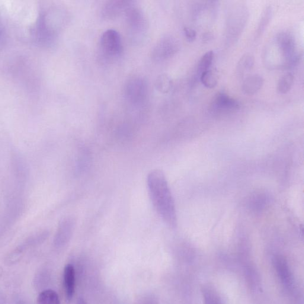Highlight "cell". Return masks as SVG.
I'll use <instances>...</instances> for the list:
<instances>
[{"label": "cell", "instance_id": "6da1fadb", "mask_svg": "<svg viewBox=\"0 0 304 304\" xmlns=\"http://www.w3.org/2000/svg\"><path fill=\"white\" fill-rule=\"evenodd\" d=\"M147 185L156 212L168 225L174 227L177 217L174 200L164 172L154 169L149 173Z\"/></svg>", "mask_w": 304, "mask_h": 304}, {"label": "cell", "instance_id": "7a4b0ae2", "mask_svg": "<svg viewBox=\"0 0 304 304\" xmlns=\"http://www.w3.org/2000/svg\"><path fill=\"white\" fill-rule=\"evenodd\" d=\"M126 22L130 39L133 43H139L146 34L147 21L142 10L131 5L126 12Z\"/></svg>", "mask_w": 304, "mask_h": 304}, {"label": "cell", "instance_id": "3957f363", "mask_svg": "<svg viewBox=\"0 0 304 304\" xmlns=\"http://www.w3.org/2000/svg\"><path fill=\"white\" fill-rule=\"evenodd\" d=\"M276 46L283 60V66H292L299 62V54L295 38L292 34L286 32L279 34L276 39Z\"/></svg>", "mask_w": 304, "mask_h": 304}, {"label": "cell", "instance_id": "277c9868", "mask_svg": "<svg viewBox=\"0 0 304 304\" xmlns=\"http://www.w3.org/2000/svg\"><path fill=\"white\" fill-rule=\"evenodd\" d=\"M148 94V82L142 77H132L125 85V97L130 104L135 106H140L145 103Z\"/></svg>", "mask_w": 304, "mask_h": 304}, {"label": "cell", "instance_id": "5b68a950", "mask_svg": "<svg viewBox=\"0 0 304 304\" xmlns=\"http://www.w3.org/2000/svg\"><path fill=\"white\" fill-rule=\"evenodd\" d=\"M180 45L177 38L166 35L160 39L153 48L152 57L156 62H161L174 56L180 50Z\"/></svg>", "mask_w": 304, "mask_h": 304}, {"label": "cell", "instance_id": "8992f818", "mask_svg": "<svg viewBox=\"0 0 304 304\" xmlns=\"http://www.w3.org/2000/svg\"><path fill=\"white\" fill-rule=\"evenodd\" d=\"M100 45L102 51L108 56L117 57L123 52L122 39L114 30L104 32L101 37Z\"/></svg>", "mask_w": 304, "mask_h": 304}, {"label": "cell", "instance_id": "52a82bcc", "mask_svg": "<svg viewBox=\"0 0 304 304\" xmlns=\"http://www.w3.org/2000/svg\"><path fill=\"white\" fill-rule=\"evenodd\" d=\"M247 19V10L242 7L233 10L228 19V28H227L228 39L230 38L233 41L237 39L241 34Z\"/></svg>", "mask_w": 304, "mask_h": 304}, {"label": "cell", "instance_id": "ba28073f", "mask_svg": "<svg viewBox=\"0 0 304 304\" xmlns=\"http://www.w3.org/2000/svg\"><path fill=\"white\" fill-rule=\"evenodd\" d=\"M241 107L239 102L236 99L230 97L224 92H219L211 104L210 110L214 114H225L233 113Z\"/></svg>", "mask_w": 304, "mask_h": 304}, {"label": "cell", "instance_id": "9c48e42d", "mask_svg": "<svg viewBox=\"0 0 304 304\" xmlns=\"http://www.w3.org/2000/svg\"><path fill=\"white\" fill-rule=\"evenodd\" d=\"M76 227V220L74 217L67 216L64 217L58 226L54 245L58 248L66 245L71 239Z\"/></svg>", "mask_w": 304, "mask_h": 304}, {"label": "cell", "instance_id": "30bf717a", "mask_svg": "<svg viewBox=\"0 0 304 304\" xmlns=\"http://www.w3.org/2000/svg\"><path fill=\"white\" fill-rule=\"evenodd\" d=\"M129 1H110L106 3L101 10L102 17L108 20L117 18L123 12H126L128 8L132 5Z\"/></svg>", "mask_w": 304, "mask_h": 304}, {"label": "cell", "instance_id": "8fae6325", "mask_svg": "<svg viewBox=\"0 0 304 304\" xmlns=\"http://www.w3.org/2000/svg\"><path fill=\"white\" fill-rule=\"evenodd\" d=\"M264 82V80L260 75L254 74L248 76L242 82V92L246 95H254L263 87Z\"/></svg>", "mask_w": 304, "mask_h": 304}, {"label": "cell", "instance_id": "7c38bea8", "mask_svg": "<svg viewBox=\"0 0 304 304\" xmlns=\"http://www.w3.org/2000/svg\"><path fill=\"white\" fill-rule=\"evenodd\" d=\"M64 286L67 299L71 300L75 290V270L71 264L66 265L64 270Z\"/></svg>", "mask_w": 304, "mask_h": 304}, {"label": "cell", "instance_id": "4fadbf2b", "mask_svg": "<svg viewBox=\"0 0 304 304\" xmlns=\"http://www.w3.org/2000/svg\"><path fill=\"white\" fill-rule=\"evenodd\" d=\"M12 168L15 177L19 182H24L28 175V168L24 159L21 156L15 155L12 158Z\"/></svg>", "mask_w": 304, "mask_h": 304}, {"label": "cell", "instance_id": "5bb4252c", "mask_svg": "<svg viewBox=\"0 0 304 304\" xmlns=\"http://www.w3.org/2000/svg\"><path fill=\"white\" fill-rule=\"evenodd\" d=\"M275 264H276V270L281 281L286 286H290L291 276L286 261L283 258L278 257L275 261Z\"/></svg>", "mask_w": 304, "mask_h": 304}, {"label": "cell", "instance_id": "9a60e30c", "mask_svg": "<svg viewBox=\"0 0 304 304\" xmlns=\"http://www.w3.org/2000/svg\"><path fill=\"white\" fill-rule=\"evenodd\" d=\"M255 59L251 54H245L239 60L237 67V73L239 76H244L252 69L254 65Z\"/></svg>", "mask_w": 304, "mask_h": 304}, {"label": "cell", "instance_id": "2e32d148", "mask_svg": "<svg viewBox=\"0 0 304 304\" xmlns=\"http://www.w3.org/2000/svg\"><path fill=\"white\" fill-rule=\"evenodd\" d=\"M37 304H60V300L56 291L47 289L40 293Z\"/></svg>", "mask_w": 304, "mask_h": 304}, {"label": "cell", "instance_id": "e0dca14e", "mask_svg": "<svg viewBox=\"0 0 304 304\" xmlns=\"http://www.w3.org/2000/svg\"><path fill=\"white\" fill-rule=\"evenodd\" d=\"M294 83V77L292 73H287L279 79L277 83V92L280 94H286L290 91Z\"/></svg>", "mask_w": 304, "mask_h": 304}, {"label": "cell", "instance_id": "ac0fdd59", "mask_svg": "<svg viewBox=\"0 0 304 304\" xmlns=\"http://www.w3.org/2000/svg\"><path fill=\"white\" fill-rule=\"evenodd\" d=\"M272 13H273V11L271 7H267L264 10L260 22H259L257 33L255 34L256 38L260 37L267 28V26L269 25L272 18Z\"/></svg>", "mask_w": 304, "mask_h": 304}, {"label": "cell", "instance_id": "d6986e66", "mask_svg": "<svg viewBox=\"0 0 304 304\" xmlns=\"http://www.w3.org/2000/svg\"><path fill=\"white\" fill-rule=\"evenodd\" d=\"M214 59V53L212 51H207L206 54L201 57L197 66L198 74L200 76L202 73L209 70L210 67L212 65Z\"/></svg>", "mask_w": 304, "mask_h": 304}, {"label": "cell", "instance_id": "ffe728a7", "mask_svg": "<svg viewBox=\"0 0 304 304\" xmlns=\"http://www.w3.org/2000/svg\"><path fill=\"white\" fill-rule=\"evenodd\" d=\"M200 80L202 84L209 89L215 88L218 83V77L212 70H210L200 75Z\"/></svg>", "mask_w": 304, "mask_h": 304}, {"label": "cell", "instance_id": "44dd1931", "mask_svg": "<svg viewBox=\"0 0 304 304\" xmlns=\"http://www.w3.org/2000/svg\"><path fill=\"white\" fill-rule=\"evenodd\" d=\"M156 86L160 92L166 93L171 90L172 81L167 76L162 75L159 76L157 80Z\"/></svg>", "mask_w": 304, "mask_h": 304}, {"label": "cell", "instance_id": "7402d4cb", "mask_svg": "<svg viewBox=\"0 0 304 304\" xmlns=\"http://www.w3.org/2000/svg\"><path fill=\"white\" fill-rule=\"evenodd\" d=\"M185 38L189 43H193L196 39L197 33L193 29L185 27L184 29Z\"/></svg>", "mask_w": 304, "mask_h": 304}, {"label": "cell", "instance_id": "603a6c76", "mask_svg": "<svg viewBox=\"0 0 304 304\" xmlns=\"http://www.w3.org/2000/svg\"><path fill=\"white\" fill-rule=\"evenodd\" d=\"M205 299L206 304H219L216 296L214 295L212 292H208L205 294Z\"/></svg>", "mask_w": 304, "mask_h": 304}, {"label": "cell", "instance_id": "cb8c5ba5", "mask_svg": "<svg viewBox=\"0 0 304 304\" xmlns=\"http://www.w3.org/2000/svg\"><path fill=\"white\" fill-rule=\"evenodd\" d=\"M213 39V35L210 34H204L203 37V40L204 42H209L211 40Z\"/></svg>", "mask_w": 304, "mask_h": 304}, {"label": "cell", "instance_id": "d4e9b609", "mask_svg": "<svg viewBox=\"0 0 304 304\" xmlns=\"http://www.w3.org/2000/svg\"><path fill=\"white\" fill-rule=\"evenodd\" d=\"M78 304H86L85 300L83 299H79Z\"/></svg>", "mask_w": 304, "mask_h": 304}]
</instances>
